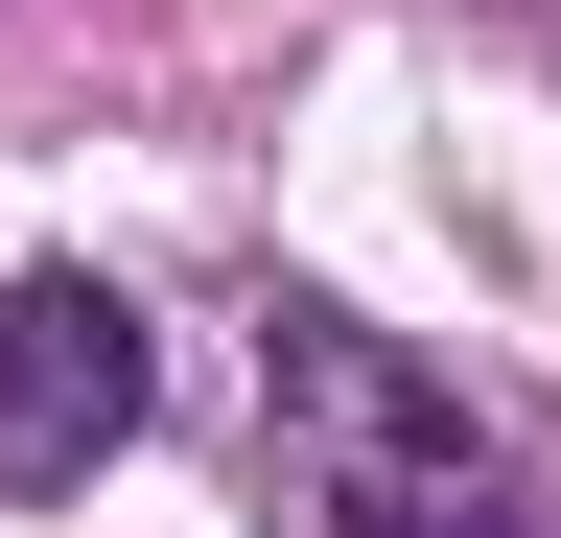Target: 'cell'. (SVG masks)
<instances>
[{
    "instance_id": "6da1fadb",
    "label": "cell",
    "mask_w": 561,
    "mask_h": 538,
    "mask_svg": "<svg viewBox=\"0 0 561 538\" xmlns=\"http://www.w3.org/2000/svg\"><path fill=\"white\" fill-rule=\"evenodd\" d=\"M257 422L305 468V538H538L515 445H491L421 352H375L351 305H257Z\"/></svg>"
},
{
    "instance_id": "7a4b0ae2",
    "label": "cell",
    "mask_w": 561,
    "mask_h": 538,
    "mask_svg": "<svg viewBox=\"0 0 561 538\" xmlns=\"http://www.w3.org/2000/svg\"><path fill=\"white\" fill-rule=\"evenodd\" d=\"M140 422V305L117 282H0V492H70Z\"/></svg>"
}]
</instances>
